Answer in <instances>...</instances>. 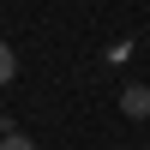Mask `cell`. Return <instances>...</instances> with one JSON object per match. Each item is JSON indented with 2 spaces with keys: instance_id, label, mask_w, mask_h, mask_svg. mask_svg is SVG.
<instances>
[{
  "instance_id": "cell-4",
  "label": "cell",
  "mask_w": 150,
  "mask_h": 150,
  "mask_svg": "<svg viewBox=\"0 0 150 150\" xmlns=\"http://www.w3.org/2000/svg\"><path fill=\"white\" fill-rule=\"evenodd\" d=\"M0 132H6V120H0Z\"/></svg>"
},
{
  "instance_id": "cell-3",
  "label": "cell",
  "mask_w": 150,
  "mask_h": 150,
  "mask_svg": "<svg viewBox=\"0 0 150 150\" xmlns=\"http://www.w3.org/2000/svg\"><path fill=\"white\" fill-rule=\"evenodd\" d=\"M0 150H36V138H24V132H0Z\"/></svg>"
},
{
  "instance_id": "cell-1",
  "label": "cell",
  "mask_w": 150,
  "mask_h": 150,
  "mask_svg": "<svg viewBox=\"0 0 150 150\" xmlns=\"http://www.w3.org/2000/svg\"><path fill=\"white\" fill-rule=\"evenodd\" d=\"M120 114L126 120H144L150 114V84H126V90H120Z\"/></svg>"
},
{
  "instance_id": "cell-2",
  "label": "cell",
  "mask_w": 150,
  "mask_h": 150,
  "mask_svg": "<svg viewBox=\"0 0 150 150\" xmlns=\"http://www.w3.org/2000/svg\"><path fill=\"white\" fill-rule=\"evenodd\" d=\"M12 78H18V54L0 42V84H12Z\"/></svg>"
}]
</instances>
